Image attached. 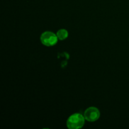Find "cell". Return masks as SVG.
Masks as SVG:
<instances>
[{"instance_id":"3","label":"cell","mask_w":129,"mask_h":129,"mask_svg":"<svg viewBox=\"0 0 129 129\" xmlns=\"http://www.w3.org/2000/svg\"><path fill=\"white\" fill-rule=\"evenodd\" d=\"M83 115L86 120L88 122H93L99 119L100 117V112L96 107H90L86 109Z\"/></svg>"},{"instance_id":"2","label":"cell","mask_w":129,"mask_h":129,"mask_svg":"<svg viewBox=\"0 0 129 129\" xmlns=\"http://www.w3.org/2000/svg\"><path fill=\"white\" fill-rule=\"evenodd\" d=\"M40 42L44 45L47 47H52L57 43L58 39L57 35L50 31H46L41 34L40 37Z\"/></svg>"},{"instance_id":"1","label":"cell","mask_w":129,"mask_h":129,"mask_svg":"<svg viewBox=\"0 0 129 129\" xmlns=\"http://www.w3.org/2000/svg\"><path fill=\"white\" fill-rule=\"evenodd\" d=\"M85 118L81 113H76L69 116L66 122L67 127L69 129L81 128L85 123Z\"/></svg>"},{"instance_id":"4","label":"cell","mask_w":129,"mask_h":129,"mask_svg":"<svg viewBox=\"0 0 129 129\" xmlns=\"http://www.w3.org/2000/svg\"><path fill=\"white\" fill-rule=\"evenodd\" d=\"M56 35L59 40H64L68 37L69 34H68V30L62 28L58 30L56 33Z\"/></svg>"}]
</instances>
